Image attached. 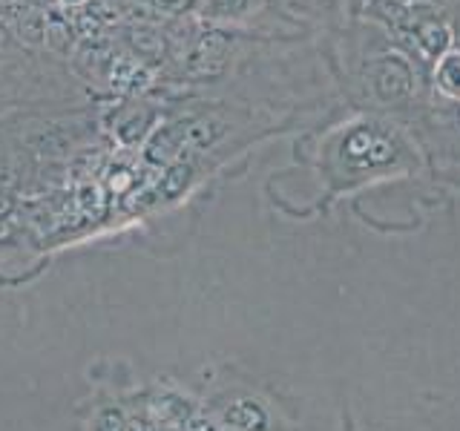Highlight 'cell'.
<instances>
[{"label": "cell", "mask_w": 460, "mask_h": 431, "mask_svg": "<svg viewBox=\"0 0 460 431\" xmlns=\"http://www.w3.org/2000/svg\"><path fill=\"white\" fill-rule=\"evenodd\" d=\"M371 84L377 98L394 104V101H402L414 92V72L409 66L406 57L400 55H385L380 61H374L371 69Z\"/></svg>", "instance_id": "6da1fadb"}, {"label": "cell", "mask_w": 460, "mask_h": 431, "mask_svg": "<svg viewBox=\"0 0 460 431\" xmlns=\"http://www.w3.org/2000/svg\"><path fill=\"white\" fill-rule=\"evenodd\" d=\"M406 35L411 38V43L426 57H431V61H438V57L446 49H452V29H449V23H446L443 18H438L435 12L423 14L420 6H414V14H411V23H409Z\"/></svg>", "instance_id": "7a4b0ae2"}, {"label": "cell", "mask_w": 460, "mask_h": 431, "mask_svg": "<svg viewBox=\"0 0 460 431\" xmlns=\"http://www.w3.org/2000/svg\"><path fill=\"white\" fill-rule=\"evenodd\" d=\"M150 423H155L162 431H170V428H176L181 426L184 420H190V417H196V406L190 400H184L181 394L176 391H162V394H155L150 400Z\"/></svg>", "instance_id": "3957f363"}, {"label": "cell", "mask_w": 460, "mask_h": 431, "mask_svg": "<svg viewBox=\"0 0 460 431\" xmlns=\"http://www.w3.org/2000/svg\"><path fill=\"white\" fill-rule=\"evenodd\" d=\"M222 423L234 431H270V414L259 400L242 397L222 411Z\"/></svg>", "instance_id": "277c9868"}, {"label": "cell", "mask_w": 460, "mask_h": 431, "mask_svg": "<svg viewBox=\"0 0 460 431\" xmlns=\"http://www.w3.org/2000/svg\"><path fill=\"white\" fill-rule=\"evenodd\" d=\"M345 155L359 164H385L392 162V147H388V141L383 136L359 129L345 144Z\"/></svg>", "instance_id": "5b68a950"}, {"label": "cell", "mask_w": 460, "mask_h": 431, "mask_svg": "<svg viewBox=\"0 0 460 431\" xmlns=\"http://www.w3.org/2000/svg\"><path fill=\"white\" fill-rule=\"evenodd\" d=\"M435 90L460 104V49H446L435 61Z\"/></svg>", "instance_id": "8992f818"}, {"label": "cell", "mask_w": 460, "mask_h": 431, "mask_svg": "<svg viewBox=\"0 0 460 431\" xmlns=\"http://www.w3.org/2000/svg\"><path fill=\"white\" fill-rule=\"evenodd\" d=\"M43 40H47L55 52H66L69 49L72 29H69V23L58 12H52L49 18H47V26H43Z\"/></svg>", "instance_id": "52a82bcc"}, {"label": "cell", "mask_w": 460, "mask_h": 431, "mask_svg": "<svg viewBox=\"0 0 460 431\" xmlns=\"http://www.w3.org/2000/svg\"><path fill=\"white\" fill-rule=\"evenodd\" d=\"M129 43L141 52V55H147V57H155V55H162L164 52V38L155 32V29L150 26H136V29H129Z\"/></svg>", "instance_id": "ba28073f"}, {"label": "cell", "mask_w": 460, "mask_h": 431, "mask_svg": "<svg viewBox=\"0 0 460 431\" xmlns=\"http://www.w3.org/2000/svg\"><path fill=\"white\" fill-rule=\"evenodd\" d=\"M251 9V0H208L205 14L208 18H239Z\"/></svg>", "instance_id": "9c48e42d"}, {"label": "cell", "mask_w": 460, "mask_h": 431, "mask_svg": "<svg viewBox=\"0 0 460 431\" xmlns=\"http://www.w3.org/2000/svg\"><path fill=\"white\" fill-rule=\"evenodd\" d=\"M95 431H127V417L119 409H104L95 417Z\"/></svg>", "instance_id": "30bf717a"}, {"label": "cell", "mask_w": 460, "mask_h": 431, "mask_svg": "<svg viewBox=\"0 0 460 431\" xmlns=\"http://www.w3.org/2000/svg\"><path fill=\"white\" fill-rule=\"evenodd\" d=\"M43 26H47V18H38V14H32V18H23V23H21V35H23L26 40L38 43V40H43Z\"/></svg>", "instance_id": "8fae6325"}, {"label": "cell", "mask_w": 460, "mask_h": 431, "mask_svg": "<svg viewBox=\"0 0 460 431\" xmlns=\"http://www.w3.org/2000/svg\"><path fill=\"white\" fill-rule=\"evenodd\" d=\"M75 26H78V32L84 38H95L101 32V21L95 18V14H90V12H81L78 18H75Z\"/></svg>", "instance_id": "7c38bea8"}, {"label": "cell", "mask_w": 460, "mask_h": 431, "mask_svg": "<svg viewBox=\"0 0 460 431\" xmlns=\"http://www.w3.org/2000/svg\"><path fill=\"white\" fill-rule=\"evenodd\" d=\"M170 431H219L216 428L208 417H201V414H196V417H190V420H184L181 426H176V428H170Z\"/></svg>", "instance_id": "4fadbf2b"}, {"label": "cell", "mask_w": 460, "mask_h": 431, "mask_svg": "<svg viewBox=\"0 0 460 431\" xmlns=\"http://www.w3.org/2000/svg\"><path fill=\"white\" fill-rule=\"evenodd\" d=\"M158 6H162L164 12L170 14H184V12H190L196 6V0H155Z\"/></svg>", "instance_id": "5bb4252c"}, {"label": "cell", "mask_w": 460, "mask_h": 431, "mask_svg": "<svg viewBox=\"0 0 460 431\" xmlns=\"http://www.w3.org/2000/svg\"><path fill=\"white\" fill-rule=\"evenodd\" d=\"M127 431H162L150 420H127Z\"/></svg>", "instance_id": "9a60e30c"}, {"label": "cell", "mask_w": 460, "mask_h": 431, "mask_svg": "<svg viewBox=\"0 0 460 431\" xmlns=\"http://www.w3.org/2000/svg\"><path fill=\"white\" fill-rule=\"evenodd\" d=\"M4 38H6V32H4V26H0V43H4Z\"/></svg>", "instance_id": "2e32d148"}, {"label": "cell", "mask_w": 460, "mask_h": 431, "mask_svg": "<svg viewBox=\"0 0 460 431\" xmlns=\"http://www.w3.org/2000/svg\"><path fill=\"white\" fill-rule=\"evenodd\" d=\"M64 4H81V0H64Z\"/></svg>", "instance_id": "e0dca14e"}]
</instances>
